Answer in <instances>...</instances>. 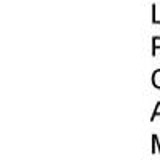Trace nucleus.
<instances>
[{"instance_id": "1", "label": "nucleus", "mask_w": 160, "mask_h": 160, "mask_svg": "<svg viewBox=\"0 0 160 160\" xmlns=\"http://www.w3.org/2000/svg\"><path fill=\"white\" fill-rule=\"evenodd\" d=\"M152 85L157 90H160V69H155L152 72Z\"/></svg>"}, {"instance_id": "2", "label": "nucleus", "mask_w": 160, "mask_h": 160, "mask_svg": "<svg viewBox=\"0 0 160 160\" xmlns=\"http://www.w3.org/2000/svg\"><path fill=\"white\" fill-rule=\"evenodd\" d=\"M157 50H160V37H154L152 38V56H155Z\"/></svg>"}, {"instance_id": "3", "label": "nucleus", "mask_w": 160, "mask_h": 160, "mask_svg": "<svg viewBox=\"0 0 160 160\" xmlns=\"http://www.w3.org/2000/svg\"><path fill=\"white\" fill-rule=\"evenodd\" d=\"M152 22L154 24H160V19L157 18V5H152Z\"/></svg>"}, {"instance_id": "4", "label": "nucleus", "mask_w": 160, "mask_h": 160, "mask_svg": "<svg viewBox=\"0 0 160 160\" xmlns=\"http://www.w3.org/2000/svg\"><path fill=\"white\" fill-rule=\"evenodd\" d=\"M155 117H160V102H157L155 104V109H154V112H152V117H151V120L154 122V118Z\"/></svg>"}]
</instances>
